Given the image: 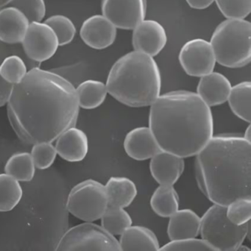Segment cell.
<instances>
[{"instance_id": "cell-12", "label": "cell", "mask_w": 251, "mask_h": 251, "mask_svg": "<svg viewBox=\"0 0 251 251\" xmlns=\"http://www.w3.org/2000/svg\"><path fill=\"white\" fill-rule=\"evenodd\" d=\"M133 30L132 42L136 51L153 57L158 55L167 44L165 29L155 20H143Z\"/></svg>"}, {"instance_id": "cell-31", "label": "cell", "mask_w": 251, "mask_h": 251, "mask_svg": "<svg viewBox=\"0 0 251 251\" xmlns=\"http://www.w3.org/2000/svg\"><path fill=\"white\" fill-rule=\"evenodd\" d=\"M31 156L36 168L46 170L53 164L57 151L52 142H42L33 145Z\"/></svg>"}, {"instance_id": "cell-23", "label": "cell", "mask_w": 251, "mask_h": 251, "mask_svg": "<svg viewBox=\"0 0 251 251\" xmlns=\"http://www.w3.org/2000/svg\"><path fill=\"white\" fill-rule=\"evenodd\" d=\"M251 83L249 81L242 82L231 87L228 101L230 109L241 120L251 123Z\"/></svg>"}, {"instance_id": "cell-15", "label": "cell", "mask_w": 251, "mask_h": 251, "mask_svg": "<svg viewBox=\"0 0 251 251\" xmlns=\"http://www.w3.org/2000/svg\"><path fill=\"white\" fill-rule=\"evenodd\" d=\"M126 153L137 161L151 159L161 151L150 127H136L130 130L124 141Z\"/></svg>"}, {"instance_id": "cell-18", "label": "cell", "mask_w": 251, "mask_h": 251, "mask_svg": "<svg viewBox=\"0 0 251 251\" xmlns=\"http://www.w3.org/2000/svg\"><path fill=\"white\" fill-rule=\"evenodd\" d=\"M30 22L20 10L5 6L0 9V40L6 43H22Z\"/></svg>"}, {"instance_id": "cell-5", "label": "cell", "mask_w": 251, "mask_h": 251, "mask_svg": "<svg viewBox=\"0 0 251 251\" xmlns=\"http://www.w3.org/2000/svg\"><path fill=\"white\" fill-rule=\"evenodd\" d=\"M216 61L229 68L245 67L251 59V24L247 20L227 19L213 33L210 42Z\"/></svg>"}, {"instance_id": "cell-14", "label": "cell", "mask_w": 251, "mask_h": 251, "mask_svg": "<svg viewBox=\"0 0 251 251\" xmlns=\"http://www.w3.org/2000/svg\"><path fill=\"white\" fill-rule=\"evenodd\" d=\"M150 170L157 183L173 186L184 170V160L171 152L161 151L151 158Z\"/></svg>"}, {"instance_id": "cell-8", "label": "cell", "mask_w": 251, "mask_h": 251, "mask_svg": "<svg viewBox=\"0 0 251 251\" xmlns=\"http://www.w3.org/2000/svg\"><path fill=\"white\" fill-rule=\"evenodd\" d=\"M57 251H120V243L115 236L102 226L91 222L69 229L60 239Z\"/></svg>"}, {"instance_id": "cell-22", "label": "cell", "mask_w": 251, "mask_h": 251, "mask_svg": "<svg viewBox=\"0 0 251 251\" xmlns=\"http://www.w3.org/2000/svg\"><path fill=\"white\" fill-rule=\"evenodd\" d=\"M79 106L84 109H94L100 106L105 98L108 91L106 85L98 80H88L80 83L77 89Z\"/></svg>"}, {"instance_id": "cell-7", "label": "cell", "mask_w": 251, "mask_h": 251, "mask_svg": "<svg viewBox=\"0 0 251 251\" xmlns=\"http://www.w3.org/2000/svg\"><path fill=\"white\" fill-rule=\"evenodd\" d=\"M108 206L105 186L92 179L76 185L67 202L69 212L85 222L100 220Z\"/></svg>"}, {"instance_id": "cell-17", "label": "cell", "mask_w": 251, "mask_h": 251, "mask_svg": "<svg viewBox=\"0 0 251 251\" xmlns=\"http://www.w3.org/2000/svg\"><path fill=\"white\" fill-rule=\"evenodd\" d=\"M230 89L231 84L226 76L211 72L201 77L197 94L208 106H216L227 100Z\"/></svg>"}, {"instance_id": "cell-27", "label": "cell", "mask_w": 251, "mask_h": 251, "mask_svg": "<svg viewBox=\"0 0 251 251\" xmlns=\"http://www.w3.org/2000/svg\"><path fill=\"white\" fill-rule=\"evenodd\" d=\"M100 219L101 226L113 236L121 235L132 226L131 217L124 208L108 206Z\"/></svg>"}, {"instance_id": "cell-13", "label": "cell", "mask_w": 251, "mask_h": 251, "mask_svg": "<svg viewBox=\"0 0 251 251\" xmlns=\"http://www.w3.org/2000/svg\"><path fill=\"white\" fill-rule=\"evenodd\" d=\"M85 44L95 50L111 46L117 36V27L103 15H95L85 20L80 31Z\"/></svg>"}, {"instance_id": "cell-11", "label": "cell", "mask_w": 251, "mask_h": 251, "mask_svg": "<svg viewBox=\"0 0 251 251\" xmlns=\"http://www.w3.org/2000/svg\"><path fill=\"white\" fill-rule=\"evenodd\" d=\"M102 12L117 28L133 30L146 15V0H102Z\"/></svg>"}, {"instance_id": "cell-34", "label": "cell", "mask_w": 251, "mask_h": 251, "mask_svg": "<svg viewBox=\"0 0 251 251\" xmlns=\"http://www.w3.org/2000/svg\"><path fill=\"white\" fill-rule=\"evenodd\" d=\"M166 251H216L212 246L202 239H189L173 240L159 248Z\"/></svg>"}, {"instance_id": "cell-33", "label": "cell", "mask_w": 251, "mask_h": 251, "mask_svg": "<svg viewBox=\"0 0 251 251\" xmlns=\"http://www.w3.org/2000/svg\"><path fill=\"white\" fill-rule=\"evenodd\" d=\"M222 14L227 19L242 20L251 11V0H214Z\"/></svg>"}, {"instance_id": "cell-16", "label": "cell", "mask_w": 251, "mask_h": 251, "mask_svg": "<svg viewBox=\"0 0 251 251\" xmlns=\"http://www.w3.org/2000/svg\"><path fill=\"white\" fill-rule=\"evenodd\" d=\"M55 149L61 158L70 162H78L86 158L89 140L86 133L75 127H70L56 139Z\"/></svg>"}, {"instance_id": "cell-28", "label": "cell", "mask_w": 251, "mask_h": 251, "mask_svg": "<svg viewBox=\"0 0 251 251\" xmlns=\"http://www.w3.org/2000/svg\"><path fill=\"white\" fill-rule=\"evenodd\" d=\"M28 72L25 62L20 57L10 56L0 64V75L13 85L20 83Z\"/></svg>"}, {"instance_id": "cell-1", "label": "cell", "mask_w": 251, "mask_h": 251, "mask_svg": "<svg viewBox=\"0 0 251 251\" xmlns=\"http://www.w3.org/2000/svg\"><path fill=\"white\" fill-rule=\"evenodd\" d=\"M7 104L14 131L31 145L56 141L67 129L75 127L80 111L71 82L40 67L28 70L25 78L14 85Z\"/></svg>"}, {"instance_id": "cell-21", "label": "cell", "mask_w": 251, "mask_h": 251, "mask_svg": "<svg viewBox=\"0 0 251 251\" xmlns=\"http://www.w3.org/2000/svg\"><path fill=\"white\" fill-rule=\"evenodd\" d=\"M105 189L110 207H128L137 195L136 185L127 177H111L105 185Z\"/></svg>"}, {"instance_id": "cell-9", "label": "cell", "mask_w": 251, "mask_h": 251, "mask_svg": "<svg viewBox=\"0 0 251 251\" xmlns=\"http://www.w3.org/2000/svg\"><path fill=\"white\" fill-rule=\"evenodd\" d=\"M179 61L186 74L202 77L215 67L216 58L211 43L202 39L186 42L180 50Z\"/></svg>"}, {"instance_id": "cell-36", "label": "cell", "mask_w": 251, "mask_h": 251, "mask_svg": "<svg viewBox=\"0 0 251 251\" xmlns=\"http://www.w3.org/2000/svg\"><path fill=\"white\" fill-rule=\"evenodd\" d=\"M14 85L8 83L0 75V107L4 106L8 103L11 93H12Z\"/></svg>"}, {"instance_id": "cell-10", "label": "cell", "mask_w": 251, "mask_h": 251, "mask_svg": "<svg viewBox=\"0 0 251 251\" xmlns=\"http://www.w3.org/2000/svg\"><path fill=\"white\" fill-rule=\"evenodd\" d=\"M22 43L27 56L40 64L52 58L59 46L52 29L41 22L30 23Z\"/></svg>"}, {"instance_id": "cell-20", "label": "cell", "mask_w": 251, "mask_h": 251, "mask_svg": "<svg viewBox=\"0 0 251 251\" xmlns=\"http://www.w3.org/2000/svg\"><path fill=\"white\" fill-rule=\"evenodd\" d=\"M121 251H159L160 245L155 233L148 227L130 226L120 236Z\"/></svg>"}, {"instance_id": "cell-39", "label": "cell", "mask_w": 251, "mask_h": 251, "mask_svg": "<svg viewBox=\"0 0 251 251\" xmlns=\"http://www.w3.org/2000/svg\"><path fill=\"white\" fill-rule=\"evenodd\" d=\"M11 0H0V9L7 6Z\"/></svg>"}, {"instance_id": "cell-38", "label": "cell", "mask_w": 251, "mask_h": 251, "mask_svg": "<svg viewBox=\"0 0 251 251\" xmlns=\"http://www.w3.org/2000/svg\"><path fill=\"white\" fill-rule=\"evenodd\" d=\"M251 126H248V128H247V130H245V136H244V138L250 142H251Z\"/></svg>"}, {"instance_id": "cell-29", "label": "cell", "mask_w": 251, "mask_h": 251, "mask_svg": "<svg viewBox=\"0 0 251 251\" xmlns=\"http://www.w3.org/2000/svg\"><path fill=\"white\" fill-rule=\"evenodd\" d=\"M45 23L53 30L60 46L68 45L74 39L76 33L75 26L68 17L55 15L50 17Z\"/></svg>"}, {"instance_id": "cell-26", "label": "cell", "mask_w": 251, "mask_h": 251, "mask_svg": "<svg viewBox=\"0 0 251 251\" xmlns=\"http://www.w3.org/2000/svg\"><path fill=\"white\" fill-rule=\"evenodd\" d=\"M20 181L7 173L0 174V212L14 209L23 198Z\"/></svg>"}, {"instance_id": "cell-3", "label": "cell", "mask_w": 251, "mask_h": 251, "mask_svg": "<svg viewBox=\"0 0 251 251\" xmlns=\"http://www.w3.org/2000/svg\"><path fill=\"white\" fill-rule=\"evenodd\" d=\"M196 156L198 186L213 203L227 206L236 198H251V142L239 136H212Z\"/></svg>"}, {"instance_id": "cell-2", "label": "cell", "mask_w": 251, "mask_h": 251, "mask_svg": "<svg viewBox=\"0 0 251 251\" xmlns=\"http://www.w3.org/2000/svg\"><path fill=\"white\" fill-rule=\"evenodd\" d=\"M149 127L160 149L181 158L195 156L212 138L210 107L195 92L174 91L151 105Z\"/></svg>"}, {"instance_id": "cell-4", "label": "cell", "mask_w": 251, "mask_h": 251, "mask_svg": "<svg viewBox=\"0 0 251 251\" xmlns=\"http://www.w3.org/2000/svg\"><path fill=\"white\" fill-rule=\"evenodd\" d=\"M108 93L133 108L150 106L161 92V77L152 56L133 51L117 60L108 74Z\"/></svg>"}, {"instance_id": "cell-19", "label": "cell", "mask_w": 251, "mask_h": 251, "mask_svg": "<svg viewBox=\"0 0 251 251\" xmlns=\"http://www.w3.org/2000/svg\"><path fill=\"white\" fill-rule=\"evenodd\" d=\"M201 217L191 209L177 210L170 217L167 233L170 240L197 237L200 234Z\"/></svg>"}, {"instance_id": "cell-25", "label": "cell", "mask_w": 251, "mask_h": 251, "mask_svg": "<svg viewBox=\"0 0 251 251\" xmlns=\"http://www.w3.org/2000/svg\"><path fill=\"white\" fill-rule=\"evenodd\" d=\"M36 167L29 152H17L11 155L5 166V172L9 176L22 182L33 180Z\"/></svg>"}, {"instance_id": "cell-30", "label": "cell", "mask_w": 251, "mask_h": 251, "mask_svg": "<svg viewBox=\"0 0 251 251\" xmlns=\"http://www.w3.org/2000/svg\"><path fill=\"white\" fill-rule=\"evenodd\" d=\"M226 216L236 226L249 223L251 218V197L236 198L231 201L226 206Z\"/></svg>"}, {"instance_id": "cell-24", "label": "cell", "mask_w": 251, "mask_h": 251, "mask_svg": "<svg viewBox=\"0 0 251 251\" xmlns=\"http://www.w3.org/2000/svg\"><path fill=\"white\" fill-rule=\"evenodd\" d=\"M151 205L159 217H170L178 210V195L173 186L160 185L152 194Z\"/></svg>"}, {"instance_id": "cell-6", "label": "cell", "mask_w": 251, "mask_h": 251, "mask_svg": "<svg viewBox=\"0 0 251 251\" xmlns=\"http://www.w3.org/2000/svg\"><path fill=\"white\" fill-rule=\"evenodd\" d=\"M249 231V223H232L226 216V206L214 204L201 218L200 234L216 251H237Z\"/></svg>"}, {"instance_id": "cell-37", "label": "cell", "mask_w": 251, "mask_h": 251, "mask_svg": "<svg viewBox=\"0 0 251 251\" xmlns=\"http://www.w3.org/2000/svg\"><path fill=\"white\" fill-rule=\"evenodd\" d=\"M191 8L195 9H205L209 7L214 0H186Z\"/></svg>"}, {"instance_id": "cell-32", "label": "cell", "mask_w": 251, "mask_h": 251, "mask_svg": "<svg viewBox=\"0 0 251 251\" xmlns=\"http://www.w3.org/2000/svg\"><path fill=\"white\" fill-rule=\"evenodd\" d=\"M7 6L14 7L25 14L30 23L41 22L46 14L44 0H11Z\"/></svg>"}, {"instance_id": "cell-35", "label": "cell", "mask_w": 251, "mask_h": 251, "mask_svg": "<svg viewBox=\"0 0 251 251\" xmlns=\"http://www.w3.org/2000/svg\"><path fill=\"white\" fill-rule=\"evenodd\" d=\"M14 55L20 57L25 62L28 70L40 67V63L33 61L27 56L23 43H6L0 40V64L5 58Z\"/></svg>"}]
</instances>
